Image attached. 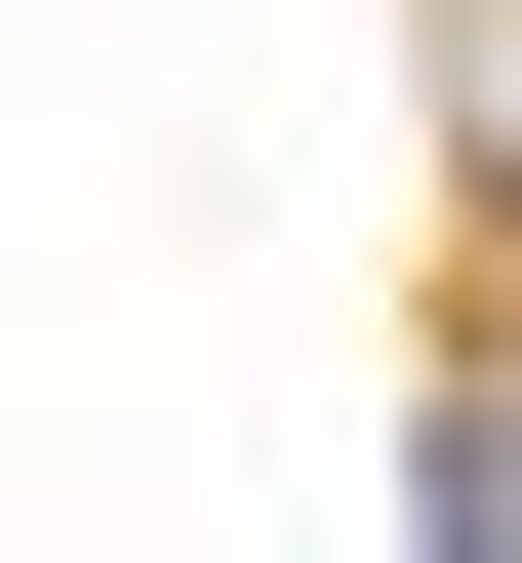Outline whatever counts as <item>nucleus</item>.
<instances>
[{
    "label": "nucleus",
    "mask_w": 522,
    "mask_h": 563,
    "mask_svg": "<svg viewBox=\"0 0 522 563\" xmlns=\"http://www.w3.org/2000/svg\"><path fill=\"white\" fill-rule=\"evenodd\" d=\"M402 483H442V523H522V363H442V402H402Z\"/></svg>",
    "instance_id": "nucleus-1"
}]
</instances>
